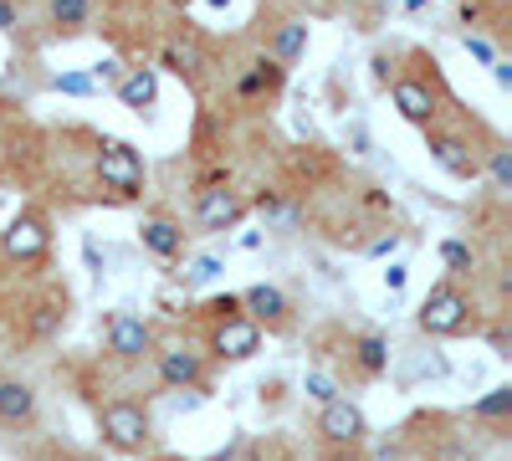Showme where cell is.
I'll use <instances>...</instances> for the list:
<instances>
[{"instance_id": "cell-1", "label": "cell", "mask_w": 512, "mask_h": 461, "mask_svg": "<svg viewBox=\"0 0 512 461\" xmlns=\"http://www.w3.org/2000/svg\"><path fill=\"white\" fill-rule=\"evenodd\" d=\"M98 180L118 195H139L144 190V159L134 144H123V139H103L98 144Z\"/></svg>"}, {"instance_id": "cell-2", "label": "cell", "mask_w": 512, "mask_h": 461, "mask_svg": "<svg viewBox=\"0 0 512 461\" xmlns=\"http://www.w3.org/2000/svg\"><path fill=\"white\" fill-rule=\"evenodd\" d=\"M466 323H472V303L451 282L431 287V298L420 303V328L425 333H466Z\"/></svg>"}, {"instance_id": "cell-3", "label": "cell", "mask_w": 512, "mask_h": 461, "mask_svg": "<svg viewBox=\"0 0 512 461\" xmlns=\"http://www.w3.org/2000/svg\"><path fill=\"white\" fill-rule=\"evenodd\" d=\"M103 436H108L118 451H139V446H144V436H149L144 410H139V405H128V400L103 405Z\"/></svg>"}, {"instance_id": "cell-4", "label": "cell", "mask_w": 512, "mask_h": 461, "mask_svg": "<svg viewBox=\"0 0 512 461\" xmlns=\"http://www.w3.org/2000/svg\"><path fill=\"white\" fill-rule=\"evenodd\" d=\"M0 251H6L11 262H36L41 251H47V221L41 216H16L6 231H0Z\"/></svg>"}, {"instance_id": "cell-5", "label": "cell", "mask_w": 512, "mask_h": 461, "mask_svg": "<svg viewBox=\"0 0 512 461\" xmlns=\"http://www.w3.org/2000/svg\"><path fill=\"white\" fill-rule=\"evenodd\" d=\"M256 349H262V328H256L251 318H221V328H216V354H226V359H251Z\"/></svg>"}, {"instance_id": "cell-6", "label": "cell", "mask_w": 512, "mask_h": 461, "mask_svg": "<svg viewBox=\"0 0 512 461\" xmlns=\"http://www.w3.org/2000/svg\"><path fill=\"white\" fill-rule=\"evenodd\" d=\"M241 195L236 190H205L200 195V205H195V221L205 226V231H226V226H236L241 221Z\"/></svg>"}, {"instance_id": "cell-7", "label": "cell", "mask_w": 512, "mask_h": 461, "mask_svg": "<svg viewBox=\"0 0 512 461\" xmlns=\"http://www.w3.org/2000/svg\"><path fill=\"white\" fill-rule=\"evenodd\" d=\"M431 159L441 164L446 175H456V180H477V159H472V149H466L456 134H431Z\"/></svg>"}, {"instance_id": "cell-8", "label": "cell", "mask_w": 512, "mask_h": 461, "mask_svg": "<svg viewBox=\"0 0 512 461\" xmlns=\"http://www.w3.org/2000/svg\"><path fill=\"white\" fill-rule=\"evenodd\" d=\"M390 98H395L400 118H410V123H431L436 118V88H425V82H415V77H400Z\"/></svg>"}, {"instance_id": "cell-9", "label": "cell", "mask_w": 512, "mask_h": 461, "mask_svg": "<svg viewBox=\"0 0 512 461\" xmlns=\"http://www.w3.org/2000/svg\"><path fill=\"white\" fill-rule=\"evenodd\" d=\"M108 349H113L118 359H144V354H149V328H144L134 313H118V318L108 323Z\"/></svg>"}, {"instance_id": "cell-10", "label": "cell", "mask_w": 512, "mask_h": 461, "mask_svg": "<svg viewBox=\"0 0 512 461\" xmlns=\"http://www.w3.org/2000/svg\"><path fill=\"white\" fill-rule=\"evenodd\" d=\"M318 431H323L328 441H359V436H364V415H359V405H349V400H328Z\"/></svg>"}, {"instance_id": "cell-11", "label": "cell", "mask_w": 512, "mask_h": 461, "mask_svg": "<svg viewBox=\"0 0 512 461\" xmlns=\"http://www.w3.org/2000/svg\"><path fill=\"white\" fill-rule=\"evenodd\" d=\"M118 98H123V108H134V113L154 108V98H159V77H154L149 67L123 72V77H118Z\"/></svg>"}, {"instance_id": "cell-12", "label": "cell", "mask_w": 512, "mask_h": 461, "mask_svg": "<svg viewBox=\"0 0 512 461\" xmlns=\"http://www.w3.org/2000/svg\"><path fill=\"white\" fill-rule=\"evenodd\" d=\"M139 241H144V251H154V257H180V246H185L180 226H169V221H144Z\"/></svg>"}, {"instance_id": "cell-13", "label": "cell", "mask_w": 512, "mask_h": 461, "mask_svg": "<svg viewBox=\"0 0 512 461\" xmlns=\"http://www.w3.org/2000/svg\"><path fill=\"white\" fill-rule=\"evenodd\" d=\"M159 374H164V385H195L200 380V354L169 349V354H159Z\"/></svg>"}, {"instance_id": "cell-14", "label": "cell", "mask_w": 512, "mask_h": 461, "mask_svg": "<svg viewBox=\"0 0 512 461\" xmlns=\"http://www.w3.org/2000/svg\"><path fill=\"white\" fill-rule=\"evenodd\" d=\"M31 410H36V395L26 385H0V421H6V426L31 421Z\"/></svg>"}, {"instance_id": "cell-15", "label": "cell", "mask_w": 512, "mask_h": 461, "mask_svg": "<svg viewBox=\"0 0 512 461\" xmlns=\"http://www.w3.org/2000/svg\"><path fill=\"white\" fill-rule=\"evenodd\" d=\"M241 303H246L256 318H267V323H282V318H287V298H282L277 287H267V282H262V287H251Z\"/></svg>"}, {"instance_id": "cell-16", "label": "cell", "mask_w": 512, "mask_h": 461, "mask_svg": "<svg viewBox=\"0 0 512 461\" xmlns=\"http://www.w3.org/2000/svg\"><path fill=\"white\" fill-rule=\"evenodd\" d=\"M303 47H308V26H303V21H287V26L272 36L277 62H297V57H303Z\"/></svg>"}, {"instance_id": "cell-17", "label": "cell", "mask_w": 512, "mask_h": 461, "mask_svg": "<svg viewBox=\"0 0 512 461\" xmlns=\"http://www.w3.org/2000/svg\"><path fill=\"white\" fill-rule=\"evenodd\" d=\"M262 88H267V93H277V88H282V67H277V62H267V57L256 62V72H251V77H241V93H246V98H251V93H262Z\"/></svg>"}, {"instance_id": "cell-18", "label": "cell", "mask_w": 512, "mask_h": 461, "mask_svg": "<svg viewBox=\"0 0 512 461\" xmlns=\"http://www.w3.org/2000/svg\"><path fill=\"white\" fill-rule=\"evenodd\" d=\"M88 0H52V21L57 26H82V21H88Z\"/></svg>"}, {"instance_id": "cell-19", "label": "cell", "mask_w": 512, "mask_h": 461, "mask_svg": "<svg viewBox=\"0 0 512 461\" xmlns=\"http://www.w3.org/2000/svg\"><path fill=\"white\" fill-rule=\"evenodd\" d=\"M359 364H364L369 374H379L384 364H390V349H384V339H374V333H369V339H359Z\"/></svg>"}, {"instance_id": "cell-20", "label": "cell", "mask_w": 512, "mask_h": 461, "mask_svg": "<svg viewBox=\"0 0 512 461\" xmlns=\"http://www.w3.org/2000/svg\"><path fill=\"white\" fill-rule=\"evenodd\" d=\"M169 67H175L180 77L195 72V67H200V47H190V41H175V47H169Z\"/></svg>"}, {"instance_id": "cell-21", "label": "cell", "mask_w": 512, "mask_h": 461, "mask_svg": "<svg viewBox=\"0 0 512 461\" xmlns=\"http://www.w3.org/2000/svg\"><path fill=\"white\" fill-rule=\"evenodd\" d=\"M472 410H477V415H487V421H497V415H507V410H512V390L502 385V390H492L487 400H477Z\"/></svg>"}, {"instance_id": "cell-22", "label": "cell", "mask_w": 512, "mask_h": 461, "mask_svg": "<svg viewBox=\"0 0 512 461\" xmlns=\"http://www.w3.org/2000/svg\"><path fill=\"white\" fill-rule=\"evenodd\" d=\"M487 170H492V185H497V190H512V149H492Z\"/></svg>"}, {"instance_id": "cell-23", "label": "cell", "mask_w": 512, "mask_h": 461, "mask_svg": "<svg viewBox=\"0 0 512 461\" xmlns=\"http://www.w3.org/2000/svg\"><path fill=\"white\" fill-rule=\"evenodd\" d=\"M57 93L88 98V93H93V77H82V72H62V77H57Z\"/></svg>"}, {"instance_id": "cell-24", "label": "cell", "mask_w": 512, "mask_h": 461, "mask_svg": "<svg viewBox=\"0 0 512 461\" xmlns=\"http://www.w3.org/2000/svg\"><path fill=\"white\" fill-rule=\"evenodd\" d=\"M216 272H221V262H216V257H200V262H190V267H185V282H195V287H200V282H210Z\"/></svg>"}, {"instance_id": "cell-25", "label": "cell", "mask_w": 512, "mask_h": 461, "mask_svg": "<svg viewBox=\"0 0 512 461\" xmlns=\"http://www.w3.org/2000/svg\"><path fill=\"white\" fill-rule=\"evenodd\" d=\"M441 257L456 267V272H466V267H472V246H461V241H446L441 246Z\"/></svg>"}, {"instance_id": "cell-26", "label": "cell", "mask_w": 512, "mask_h": 461, "mask_svg": "<svg viewBox=\"0 0 512 461\" xmlns=\"http://www.w3.org/2000/svg\"><path fill=\"white\" fill-rule=\"evenodd\" d=\"M466 52H472L477 62H487V67L497 62V57H492V41H487V36H472V31H466Z\"/></svg>"}, {"instance_id": "cell-27", "label": "cell", "mask_w": 512, "mask_h": 461, "mask_svg": "<svg viewBox=\"0 0 512 461\" xmlns=\"http://www.w3.org/2000/svg\"><path fill=\"white\" fill-rule=\"evenodd\" d=\"M308 395H313V400H323V405H328V400H338V395H333V385L323 380V374H308Z\"/></svg>"}, {"instance_id": "cell-28", "label": "cell", "mask_w": 512, "mask_h": 461, "mask_svg": "<svg viewBox=\"0 0 512 461\" xmlns=\"http://www.w3.org/2000/svg\"><path fill=\"white\" fill-rule=\"evenodd\" d=\"M93 77H98V82H118L123 72H118V62H98V67H93Z\"/></svg>"}, {"instance_id": "cell-29", "label": "cell", "mask_w": 512, "mask_h": 461, "mask_svg": "<svg viewBox=\"0 0 512 461\" xmlns=\"http://www.w3.org/2000/svg\"><path fill=\"white\" fill-rule=\"evenodd\" d=\"M384 287L400 292V287H405V267H390V272H384Z\"/></svg>"}, {"instance_id": "cell-30", "label": "cell", "mask_w": 512, "mask_h": 461, "mask_svg": "<svg viewBox=\"0 0 512 461\" xmlns=\"http://www.w3.org/2000/svg\"><path fill=\"white\" fill-rule=\"evenodd\" d=\"M492 77L502 82V88H512V67H507V62H492Z\"/></svg>"}, {"instance_id": "cell-31", "label": "cell", "mask_w": 512, "mask_h": 461, "mask_svg": "<svg viewBox=\"0 0 512 461\" xmlns=\"http://www.w3.org/2000/svg\"><path fill=\"white\" fill-rule=\"evenodd\" d=\"M11 26H16V11L6 6V0H0V31H11Z\"/></svg>"}, {"instance_id": "cell-32", "label": "cell", "mask_w": 512, "mask_h": 461, "mask_svg": "<svg viewBox=\"0 0 512 461\" xmlns=\"http://www.w3.org/2000/svg\"><path fill=\"white\" fill-rule=\"evenodd\" d=\"M205 6H216V11H221V6H231V0H205Z\"/></svg>"}, {"instance_id": "cell-33", "label": "cell", "mask_w": 512, "mask_h": 461, "mask_svg": "<svg viewBox=\"0 0 512 461\" xmlns=\"http://www.w3.org/2000/svg\"><path fill=\"white\" fill-rule=\"evenodd\" d=\"M405 6H410V11H420V6H425V0H405Z\"/></svg>"}]
</instances>
